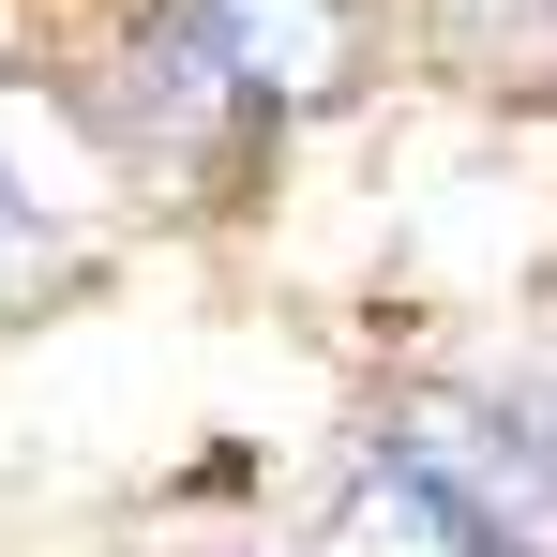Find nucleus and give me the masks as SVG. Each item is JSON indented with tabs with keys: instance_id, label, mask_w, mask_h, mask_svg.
I'll return each mask as SVG.
<instances>
[{
	"instance_id": "f257e3e1",
	"label": "nucleus",
	"mask_w": 557,
	"mask_h": 557,
	"mask_svg": "<svg viewBox=\"0 0 557 557\" xmlns=\"http://www.w3.org/2000/svg\"><path fill=\"white\" fill-rule=\"evenodd\" d=\"M376 467L437 482L453 512H482V528H512L528 557L557 543V437L528 422V392H407V407L376 422Z\"/></svg>"
},
{
	"instance_id": "f03ea898",
	"label": "nucleus",
	"mask_w": 557,
	"mask_h": 557,
	"mask_svg": "<svg viewBox=\"0 0 557 557\" xmlns=\"http://www.w3.org/2000/svg\"><path fill=\"white\" fill-rule=\"evenodd\" d=\"M0 211H30L46 242H91L106 211H121V151H106L91 106L30 91V76H0Z\"/></svg>"
},
{
	"instance_id": "7ed1b4c3",
	"label": "nucleus",
	"mask_w": 557,
	"mask_h": 557,
	"mask_svg": "<svg viewBox=\"0 0 557 557\" xmlns=\"http://www.w3.org/2000/svg\"><path fill=\"white\" fill-rule=\"evenodd\" d=\"M121 121H136V151H166V166H211V151H226V136H242V121H272V106L242 91V61H226V46H211V15H151V30H136V106H121Z\"/></svg>"
},
{
	"instance_id": "20e7f679",
	"label": "nucleus",
	"mask_w": 557,
	"mask_h": 557,
	"mask_svg": "<svg viewBox=\"0 0 557 557\" xmlns=\"http://www.w3.org/2000/svg\"><path fill=\"white\" fill-rule=\"evenodd\" d=\"M257 106H332L376 46V0H196Z\"/></svg>"
},
{
	"instance_id": "39448f33",
	"label": "nucleus",
	"mask_w": 557,
	"mask_h": 557,
	"mask_svg": "<svg viewBox=\"0 0 557 557\" xmlns=\"http://www.w3.org/2000/svg\"><path fill=\"white\" fill-rule=\"evenodd\" d=\"M317 557H528L512 528H482V512H453L437 482H407V467H376L362 497L332 512V543Z\"/></svg>"
},
{
	"instance_id": "423d86ee",
	"label": "nucleus",
	"mask_w": 557,
	"mask_h": 557,
	"mask_svg": "<svg viewBox=\"0 0 557 557\" xmlns=\"http://www.w3.org/2000/svg\"><path fill=\"white\" fill-rule=\"evenodd\" d=\"M46 272H76V242H46L30 211H0V301H30Z\"/></svg>"
},
{
	"instance_id": "0eeeda50",
	"label": "nucleus",
	"mask_w": 557,
	"mask_h": 557,
	"mask_svg": "<svg viewBox=\"0 0 557 557\" xmlns=\"http://www.w3.org/2000/svg\"><path fill=\"white\" fill-rule=\"evenodd\" d=\"M528 422H543V437H557V362H543V376H528Z\"/></svg>"
}]
</instances>
